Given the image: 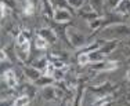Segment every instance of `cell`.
<instances>
[{"label": "cell", "mask_w": 130, "mask_h": 106, "mask_svg": "<svg viewBox=\"0 0 130 106\" xmlns=\"http://www.w3.org/2000/svg\"><path fill=\"white\" fill-rule=\"evenodd\" d=\"M65 72H67V66L62 68V69H55L54 74H53V79H54V80H62Z\"/></svg>", "instance_id": "9c48e42d"}, {"label": "cell", "mask_w": 130, "mask_h": 106, "mask_svg": "<svg viewBox=\"0 0 130 106\" xmlns=\"http://www.w3.org/2000/svg\"><path fill=\"white\" fill-rule=\"evenodd\" d=\"M53 63L55 65V68H57V69H62V68H65V63H64L62 61H54Z\"/></svg>", "instance_id": "d6986e66"}, {"label": "cell", "mask_w": 130, "mask_h": 106, "mask_svg": "<svg viewBox=\"0 0 130 106\" xmlns=\"http://www.w3.org/2000/svg\"><path fill=\"white\" fill-rule=\"evenodd\" d=\"M55 65L53 63V62H48L47 63V66H46V69H44V74H46V77H53V74H54V72H55Z\"/></svg>", "instance_id": "52a82bcc"}, {"label": "cell", "mask_w": 130, "mask_h": 106, "mask_svg": "<svg viewBox=\"0 0 130 106\" xmlns=\"http://www.w3.org/2000/svg\"><path fill=\"white\" fill-rule=\"evenodd\" d=\"M39 35H42L43 37H44V39H47V41H51V43H54L55 40H57V37H55L54 33H53L50 29H46V28H44V29L40 30Z\"/></svg>", "instance_id": "277c9868"}, {"label": "cell", "mask_w": 130, "mask_h": 106, "mask_svg": "<svg viewBox=\"0 0 130 106\" xmlns=\"http://www.w3.org/2000/svg\"><path fill=\"white\" fill-rule=\"evenodd\" d=\"M4 80H6V83H7V86L11 87V88L17 86V77H15L14 72L11 69H8V70L4 72Z\"/></svg>", "instance_id": "7a4b0ae2"}, {"label": "cell", "mask_w": 130, "mask_h": 106, "mask_svg": "<svg viewBox=\"0 0 130 106\" xmlns=\"http://www.w3.org/2000/svg\"><path fill=\"white\" fill-rule=\"evenodd\" d=\"M26 40H29V39H28V32H21L20 35L17 36V43H18V46H22L24 43L26 41Z\"/></svg>", "instance_id": "7c38bea8"}, {"label": "cell", "mask_w": 130, "mask_h": 106, "mask_svg": "<svg viewBox=\"0 0 130 106\" xmlns=\"http://www.w3.org/2000/svg\"><path fill=\"white\" fill-rule=\"evenodd\" d=\"M118 68V62L109 61V62H105L103 65V70H115Z\"/></svg>", "instance_id": "8fae6325"}, {"label": "cell", "mask_w": 130, "mask_h": 106, "mask_svg": "<svg viewBox=\"0 0 130 106\" xmlns=\"http://www.w3.org/2000/svg\"><path fill=\"white\" fill-rule=\"evenodd\" d=\"M0 57H2V61H4V59H6V52L3 51V50H2V52H0Z\"/></svg>", "instance_id": "44dd1931"}, {"label": "cell", "mask_w": 130, "mask_h": 106, "mask_svg": "<svg viewBox=\"0 0 130 106\" xmlns=\"http://www.w3.org/2000/svg\"><path fill=\"white\" fill-rule=\"evenodd\" d=\"M116 12H129L130 14V0H119L115 7Z\"/></svg>", "instance_id": "3957f363"}, {"label": "cell", "mask_w": 130, "mask_h": 106, "mask_svg": "<svg viewBox=\"0 0 130 106\" xmlns=\"http://www.w3.org/2000/svg\"><path fill=\"white\" fill-rule=\"evenodd\" d=\"M78 61H79L80 65H87L89 62H90V55H89V52H82L78 57Z\"/></svg>", "instance_id": "ba28073f"}, {"label": "cell", "mask_w": 130, "mask_h": 106, "mask_svg": "<svg viewBox=\"0 0 130 106\" xmlns=\"http://www.w3.org/2000/svg\"><path fill=\"white\" fill-rule=\"evenodd\" d=\"M0 10H2V17H4V15H6V4H4V3H2Z\"/></svg>", "instance_id": "ffe728a7"}, {"label": "cell", "mask_w": 130, "mask_h": 106, "mask_svg": "<svg viewBox=\"0 0 130 106\" xmlns=\"http://www.w3.org/2000/svg\"><path fill=\"white\" fill-rule=\"evenodd\" d=\"M35 46L38 48L43 50V48H46L48 46V41H47V39H44L42 35H38V36H36V39H35Z\"/></svg>", "instance_id": "5b68a950"}, {"label": "cell", "mask_w": 130, "mask_h": 106, "mask_svg": "<svg viewBox=\"0 0 130 106\" xmlns=\"http://www.w3.org/2000/svg\"><path fill=\"white\" fill-rule=\"evenodd\" d=\"M104 106H112V105H111V102H107V103H105Z\"/></svg>", "instance_id": "603a6c76"}, {"label": "cell", "mask_w": 130, "mask_h": 106, "mask_svg": "<svg viewBox=\"0 0 130 106\" xmlns=\"http://www.w3.org/2000/svg\"><path fill=\"white\" fill-rule=\"evenodd\" d=\"M100 24H101V19L98 18V19H95V21H93V22H90V28H91V29H97V28L100 26Z\"/></svg>", "instance_id": "ac0fdd59"}, {"label": "cell", "mask_w": 130, "mask_h": 106, "mask_svg": "<svg viewBox=\"0 0 130 106\" xmlns=\"http://www.w3.org/2000/svg\"><path fill=\"white\" fill-rule=\"evenodd\" d=\"M28 103H29V98L25 95H22L14 102V106H28Z\"/></svg>", "instance_id": "30bf717a"}, {"label": "cell", "mask_w": 130, "mask_h": 106, "mask_svg": "<svg viewBox=\"0 0 130 106\" xmlns=\"http://www.w3.org/2000/svg\"><path fill=\"white\" fill-rule=\"evenodd\" d=\"M29 46H30V43H29V40H26L25 43H24L22 46H21V50H22L24 52H25V54H28V52H29Z\"/></svg>", "instance_id": "2e32d148"}, {"label": "cell", "mask_w": 130, "mask_h": 106, "mask_svg": "<svg viewBox=\"0 0 130 106\" xmlns=\"http://www.w3.org/2000/svg\"><path fill=\"white\" fill-rule=\"evenodd\" d=\"M126 79H127V80H130V69H129L127 72H126Z\"/></svg>", "instance_id": "7402d4cb"}, {"label": "cell", "mask_w": 130, "mask_h": 106, "mask_svg": "<svg viewBox=\"0 0 130 106\" xmlns=\"http://www.w3.org/2000/svg\"><path fill=\"white\" fill-rule=\"evenodd\" d=\"M24 11H25L26 15H30L33 12V6L30 2H28V0H25V4H24Z\"/></svg>", "instance_id": "5bb4252c"}, {"label": "cell", "mask_w": 130, "mask_h": 106, "mask_svg": "<svg viewBox=\"0 0 130 106\" xmlns=\"http://www.w3.org/2000/svg\"><path fill=\"white\" fill-rule=\"evenodd\" d=\"M54 19L60 24H65V22H69L71 19V14L68 10L65 8H58L57 11L54 12Z\"/></svg>", "instance_id": "6da1fadb"}, {"label": "cell", "mask_w": 130, "mask_h": 106, "mask_svg": "<svg viewBox=\"0 0 130 106\" xmlns=\"http://www.w3.org/2000/svg\"><path fill=\"white\" fill-rule=\"evenodd\" d=\"M89 55H90V62H100V61H103V58H104V52L97 51V50L89 52Z\"/></svg>", "instance_id": "8992f818"}, {"label": "cell", "mask_w": 130, "mask_h": 106, "mask_svg": "<svg viewBox=\"0 0 130 106\" xmlns=\"http://www.w3.org/2000/svg\"><path fill=\"white\" fill-rule=\"evenodd\" d=\"M68 3H69L71 6H73V7H82L83 4V0H68Z\"/></svg>", "instance_id": "9a60e30c"}, {"label": "cell", "mask_w": 130, "mask_h": 106, "mask_svg": "<svg viewBox=\"0 0 130 106\" xmlns=\"http://www.w3.org/2000/svg\"><path fill=\"white\" fill-rule=\"evenodd\" d=\"M107 102H108V98H101V99H98L95 103H93V106H104Z\"/></svg>", "instance_id": "e0dca14e"}, {"label": "cell", "mask_w": 130, "mask_h": 106, "mask_svg": "<svg viewBox=\"0 0 130 106\" xmlns=\"http://www.w3.org/2000/svg\"><path fill=\"white\" fill-rule=\"evenodd\" d=\"M26 74L29 76V79L36 80V79L39 77V70H38V69H32V68H29V69H26Z\"/></svg>", "instance_id": "4fadbf2b"}]
</instances>
